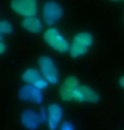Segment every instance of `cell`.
Listing matches in <instances>:
<instances>
[{
  "label": "cell",
  "instance_id": "obj_1",
  "mask_svg": "<svg viewBox=\"0 0 124 130\" xmlns=\"http://www.w3.org/2000/svg\"><path fill=\"white\" fill-rule=\"evenodd\" d=\"M45 42L53 49L60 53H65L70 50L69 44L55 28H49L43 34Z\"/></svg>",
  "mask_w": 124,
  "mask_h": 130
},
{
  "label": "cell",
  "instance_id": "obj_2",
  "mask_svg": "<svg viewBox=\"0 0 124 130\" xmlns=\"http://www.w3.org/2000/svg\"><path fill=\"white\" fill-rule=\"evenodd\" d=\"M38 66L47 81L52 85H56L59 82V73L54 62L48 56H41L38 58Z\"/></svg>",
  "mask_w": 124,
  "mask_h": 130
},
{
  "label": "cell",
  "instance_id": "obj_3",
  "mask_svg": "<svg viewBox=\"0 0 124 130\" xmlns=\"http://www.w3.org/2000/svg\"><path fill=\"white\" fill-rule=\"evenodd\" d=\"M10 6L15 13L22 16H34L38 13L37 0H11Z\"/></svg>",
  "mask_w": 124,
  "mask_h": 130
},
{
  "label": "cell",
  "instance_id": "obj_4",
  "mask_svg": "<svg viewBox=\"0 0 124 130\" xmlns=\"http://www.w3.org/2000/svg\"><path fill=\"white\" fill-rule=\"evenodd\" d=\"M63 10L61 6L54 1H49L44 4L43 17L44 22L48 25H53L62 17Z\"/></svg>",
  "mask_w": 124,
  "mask_h": 130
},
{
  "label": "cell",
  "instance_id": "obj_5",
  "mask_svg": "<svg viewBox=\"0 0 124 130\" xmlns=\"http://www.w3.org/2000/svg\"><path fill=\"white\" fill-rule=\"evenodd\" d=\"M18 97L20 101H28V102L35 104H42L43 95L41 91V89L31 85H23L19 90Z\"/></svg>",
  "mask_w": 124,
  "mask_h": 130
},
{
  "label": "cell",
  "instance_id": "obj_6",
  "mask_svg": "<svg viewBox=\"0 0 124 130\" xmlns=\"http://www.w3.org/2000/svg\"><path fill=\"white\" fill-rule=\"evenodd\" d=\"M79 85V80L75 76L65 78L59 88L58 94L60 98L63 101H72L74 97L75 90Z\"/></svg>",
  "mask_w": 124,
  "mask_h": 130
},
{
  "label": "cell",
  "instance_id": "obj_7",
  "mask_svg": "<svg viewBox=\"0 0 124 130\" xmlns=\"http://www.w3.org/2000/svg\"><path fill=\"white\" fill-rule=\"evenodd\" d=\"M73 100L81 103H97L100 100V96L91 87L83 85L76 88Z\"/></svg>",
  "mask_w": 124,
  "mask_h": 130
},
{
  "label": "cell",
  "instance_id": "obj_8",
  "mask_svg": "<svg viewBox=\"0 0 124 130\" xmlns=\"http://www.w3.org/2000/svg\"><path fill=\"white\" fill-rule=\"evenodd\" d=\"M43 122L41 114L31 109H26L20 114V123L29 130H37Z\"/></svg>",
  "mask_w": 124,
  "mask_h": 130
},
{
  "label": "cell",
  "instance_id": "obj_9",
  "mask_svg": "<svg viewBox=\"0 0 124 130\" xmlns=\"http://www.w3.org/2000/svg\"><path fill=\"white\" fill-rule=\"evenodd\" d=\"M48 113V128L49 130H56L60 126L63 118V109L58 103H51L47 108Z\"/></svg>",
  "mask_w": 124,
  "mask_h": 130
},
{
  "label": "cell",
  "instance_id": "obj_10",
  "mask_svg": "<svg viewBox=\"0 0 124 130\" xmlns=\"http://www.w3.org/2000/svg\"><path fill=\"white\" fill-rule=\"evenodd\" d=\"M21 79L27 85H31L39 89L43 90L48 86V81L45 78H43L38 70L35 69H28L23 73Z\"/></svg>",
  "mask_w": 124,
  "mask_h": 130
},
{
  "label": "cell",
  "instance_id": "obj_11",
  "mask_svg": "<svg viewBox=\"0 0 124 130\" xmlns=\"http://www.w3.org/2000/svg\"><path fill=\"white\" fill-rule=\"evenodd\" d=\"M21 25L26 30L33 34L40 33L43 30V25L40 20L35 16L26 17L21 21Z\"/></svg>",
  "mask_w": 124,
  "mask_h": 130
},
{
  "label": "cell",
  "instance_id": "obj_12",
  "mask_svg": "<svg viewBox=\"0 0 124 130\" xmlns=\"http://www.w3.org/2000/svg\"><path fill=\"white\" fill-rule=\"evenodd\" d=\"M73 42L89 48L93 44V36L88 32L78 33L73 37Z\"/></svg>",
  "mask_w": 124,
  "mask_h": 130
},
{
  "label": "cell",
  "instance_id": "obj_13",
  "mask_svg": "<svg viewBox=\"0 0 124 130\" xmlns=\"http://www.w3.org/2000/svg\"><path fill=\"white\" fill-rule=\"evenodd\" d=\"M88 47L74 42L70 46V54L73 58H76L81 56H83L84 54L88 53Z\"/></svg>",
  "mask_w": 124,
  "mask_h": 130
},
{
  "label": "cell",
  "instance_id": "obj_14",
  "mask_svg": "<svg viewBox=\"0 0 124 130\" xmlns=\"http://www.w3.org/2000/svg\"><path fill=\"white\" fill-rule=\"evenodd\" d=\"M13 31V26L7 20H2L0 22V34H1V40L4 38V35H8Z\"/></svg>",
  "mask_w": 124,
  "mask_h": 130
},
{
  "label": "cell",
  "instance_id": "obj_15",
  "mask_svg": "<svg viewBox=\"0 0 124 130\" xmlns=\"http://www.w3.org/2000/svg\"><path fill=\"white\" fill-rule=\"evenodd\" d=\"M60 130H75L74 125L70 121H64L60 124Z\"/></svg>",
  "mask_w": 124,
  "mask_h": 130
},
{
  "label": "cell",
  "instance_id": "obj_16",
  "mask_svg": "<svg viewBox=\"0 0 124 130\" xmlns=\"http://www.w3.org/2000/svg\"><path fill=\"white\" fill-rule=\"evenodd\" d=\"M7 48V46L5 45V43L4 42V41L1 40V41H0V54H4L5 50H6Z\"/></svg>",
  "mask_w": 124,
  "mask_h": 130
},
{
  "label": "cell",
  "instance_id": "obj_17",
  "mask_svg": "<svg viewBox=\"0 0 124 130\" xmlns=\"http://www.w3.org/2000/svg\"><path fill=\"white\" fill-rule=\"evenodd\" d=\"M119 85L122 89H124V76L121 77L119 79Z\"/></svg>",
  "mask_w": 124,
  "mask_h": 130
},
{
  "label": "cell",
  "instance_id": "obj_18",
  "mask_svg": "<svg viewBox=\"0 0 124 130\" xmlns=\"http://www.w3.org/2000/svg\"><path fill=\"white\" fill-rule=\"evenodd\" d=\"M112 1H117V0H112Z\"/></svg>",
  "mask_w": 124,
  "mask_h": 130
}]
</instances>
